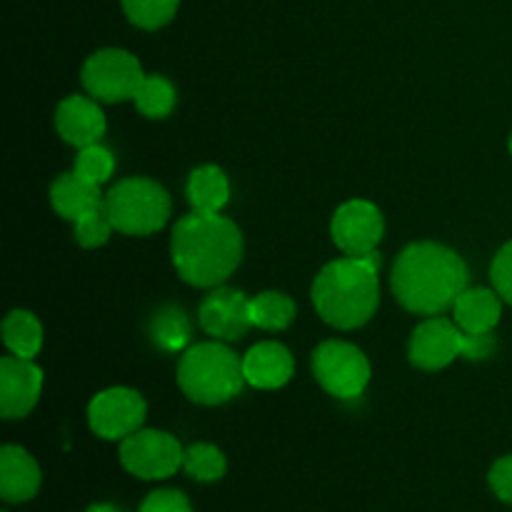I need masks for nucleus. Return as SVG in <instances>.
<instances>
[{"instance_id": "obj_32", "label": "nucleus", "mask_w": 512, "mask_h": 512, "mask_svg": "<svg viewBox=\"0 0 512 512\" xmlns=\"http://www.w3.org/2000/svg\"><path fill=\"white\" fill-rule=\"evenodd\" d=\"M85 512H120V510L113 508V505H108V503H100V505H90Z\"/></svg>"}, {"instance_id": "obj_10", "label": "nucleus", "mask_w": 512, "mask_h": 512, "mask_svg": "<svg viewBox=\"0 0 512 512\" xmlns=\"http://www.w3.org/2000/svg\"><path fill=\"white\" fill-rule=\"evenodd\" d=\"M335 245L350 258H363L373 253L385 233V223L380 210L368 200H348L340 205L330 225Z\"/></svg>"}, {"instance_id": "obj_8", "label": "nucleus", "mask_w": 512, "mask_h": 512, "mask_svg": "<svg viewBox=\"0 0 512 512\" xmlns=\"http://www.w3.org/2000/svg\"><path fill=\"white\" fill-rule=\"evenodd\" d=\"M185 450L163 430H143L120 443V463L128 473L143 480H163L183 468Z\"/></svg>"}, {"instance_id": "obj_16", "label": "nucleus", "mask_w": 512, "mask_h": 512, "mask_svg": "<svg viewBox=\"0 0 512 512\" xmlns=\"http://www.w3.org/2000/svg\"><path fill=\"white\" fill-rule=\"evenodd\" d=\"M40 488V468L23 448L5 445L0 450V495L8 503L30 500Z\"/></svg>"}, {"instance_id": "obj_11", "label": "nucleus", "mask_w": 512, "mask_h": 512, "mask_svg": "<svg viewBox=\"0 0 512 512\" xmlns=\"http://www.w3.org/2000/svg\"><path fill=\"white\" fill-rule=\"evenodd\" d=\"M465 333L448 318H430L410 338V363L420 370H443L463 355Z\"/></svg>"}, {"instance_id": "obj_12", "label": "nucleus", "mask_w": 512, "mask_h": 512, "mask_svg": "<svg viewBox=\"0 0 512 512\" xmlns=\"http://www.w3.org/2000/svg\"><path fill=\"white\" fill-rule=\"evenodd\" d=\"M43 390V370L28 358L8 355L0 360V413L5 420H20L35 408Z\"/></svg>"}, {"instance_id": "obj_30", "label": "nucleus", "mask_w": 512, "mask_h": 512, "mask_svg": "<svg viewBox=\"0 0 512 512\" xmlns=\"http://www.w3.org/2000/svg\"><path fill=\"white\" fill-rule=\"evenodd\" d=\"M490 488L500 500L512 505V455L500 458L490 470Z\"/></svg>"}, {"instance_id": "obj_3", "label": "nucleus", "mask_w": 512, "mask_h": 512, "mask_svg": "<svg viewBox=\"0 0 512 512\" xmlns=\"http://www.w3.org/2000/svg\"><path fill=\"white\" fill-rule=\"evenodd\" d=\"M313 303L320 318L333 328H360L378 310V268H373L365 258H350V255L333 260L315 278Z\"/></svg>"}, {"instance_id": "obj_2", "label": "nucleus", "mask_w": 512, "mask_h": 512, "mask_svg": "<svg viewBox=\"0 0 512 512\" xmlns=\"http://www.w3.org/2000/svg\"><path fill=\"white\" fill-rule=\"evenodd\" d=\"M393 293L405 310L438 315L453 308L468 288V265L455 250L440 243H413L398 255Z\"/></svg>"}, {"instance_id": "obj_24", "label": "nucleus", "mask_w": 512, "mask_h": 512, "mask_svg": "<svg viewBox=\"0 0 512 512\" xmlns=\"http://www.w3.org/2000/svg\"><path fill=\"white\" fill-rule=\"evenodd\" d=\"M183 470L193 480L200 483H213L225 475V455L210 443H195L185 450Z\"/></svg>"}, {"instance_id": "obj_22", "label": "nucleus", "mask_w": 512, "mask_h": 512, "mask_svg": "<svg viewBox=\"0 0 512 512\" xmlns=\"http://www.w3.org/2000/svg\"><path fill=\"white\" fill-rule=\"evenodd\" d=\"M250 315H253L255 328L285 330L295 318V303L285 293L268 290L250 300Z\"/></svg>"}, {"instance_id": "obj_19", "label": "nucleus", "mask_w": 512, "mask_h": 512, "mask_svg": "<svg viewBox=\"0 0 512 512\" xmlns=\"http://www.w3.org/2000/svg\"><path fill=\"white\" fill-rule=\"evenodd\" d=\"M188 200L193 210L220 213L230 200L228 175L215 165H200L188 178Z\"/></svg>"}, {"instance_id": "obj_29", "label": "nucleus", "mask_w": 512, "mask_h": 512, "mask_svg": "<svg viewBox=\"0 0 512 512\" xmlns=\"http://www.w3.org/2000/svg\"><path fill=\"white\" fill-rule=\"evenodd\" d=\"M140 512H193L180 490H155L140 505Z\"/></svg>"}, {"instance_id": "obj_26", "label": "nucleus", "mask_w": 512, "mask_h": 512, "mask_svg": "<svg viewBox=\"0 0 512 512\" xmlns=\"http://www.w3.org/2000/svg\"><path fill=\"white\" fill-rule=\"evenodd\" d=\"M113 170H115L113 153H110L108 148H103L100 143L88 145V148H80L78 158H75V173L95 185L105 183V180L113 175Z\"/></svg>"}, {"instance_id": "obj_21", "label": "nucleus", "mask_w": 512, "mask_h": 512, "mask_svg": "<svg viewBox=\"0 0 512 512\" xmlns=\"http://www.w3.org/2000/svg\"><path fill=\"white\" fill-rule=\"evenodd\" d=\"M150 340L158 345L165 353H178L188 345L190 340V323L185 313L175 305H165V308L155 310L148 325Z\"/></svg>"}, {"instance_id": "obj_28", "label": "nucleus", "mask_w": 512, "mask_h": 512, "mask_svg": "<svg viewBox=\"0 0 512 512\" xmlns=\"http://www.w3.org/2000/svg\"><path fill=\"white\" fill-rule=\"evenodd\" d=\"M490 278H493V285L495 290H498L500 298L512 305V240L508 245H503L500 253L495 255L493 268H490Z\"/></svg>"}, {"instance_id": "obj_1", "label": "nucleus", "mask_w": 512, "mask_h": 512, "mask_svg": "<svg viewBox=\"0 0 512 512\" xmlns=\"http://www.w3.org/2000/svg\"><path fill=\"white\" fill-rule=\"evenodd\" d=\"M173 263L180 278L195 288H215L243 260L240 228L220 213L193 210L173 230Z\"/></svg>"}, {"instance_id": "obj_20", "label": "nucleus", "mask_w": 512, "mask_h": 512, "mask_svg": "<svg viewBox=\"0 0 512 512\" xmlns=\"http://www.w3.org/2000/svg\"><path fill=\"white\" fill-rule=\"evenodd\" d=\"M3 343L18 358L33 360L43 348V325L28 310H13L3 320Z\"/></svg>"}, {"instance_id": "obj_4", "label": "nucleus", "mask_w": 512, "mask_h": 512, "mask_svg": "<svg viewBox=\"0 0 512 512\" xmlns=\"http://www.w3.org/2000/svg\"><path fill=\"white\" fill-rule=\"evenodd\" d=\"M178 385L193 403H228L245 385L243 360L225 348L223 340L193 345L178 363Z\"/></svg>"}, {"instance_id": "obj_6", "label": "nucleus", "mask_w": 512, "mask_h": 512, "mask_svg": "<svg viewBox=\"0 0 512 512\" xmlns=\"http://www.w3.org/2000/svg\"><path fill=\"white\" fill-rule=\"evenodd\" d=\"M313 373L325 393L340 400H353L370 383V363L363 350L343 340H328L313 353Z\"/></svg>"}, {"instance_id": "obj_31", "label": "nucleus", "mask_w": 512, "mask_h": 512, "mask_svg": "<svg viewBox=\"0 0 512 512\" xmlns=\"http://www.w3.org/2000/svg\"><path fill=\"white\" fill-rule=\"evenodd\" d=\"M493 350H495L493 333H483V335H468V333H465L463 358L483 360V358H488V355L493 353Z\"/></svg>"}, {"instance_id": "obj_23", "label": "nucleus", "mask_w": 512, "mask_h": 512, "mask_svg": "<svg viewBox=\"0 0 512 512\" xmlns=\"http://www.w3.org/2000/svg\"><path fill=\"white\" fill-rule=\"evenodd\" d=\"M133 100L135 108L148 118H165L175 108V88L163 75H145Z\"/></svg>"}, {"instance_id": "obj_15", "label": "nucleus", "mask_w": 512, "mask_h": 512, "mask_svg": "<svg viewBox=\"0 0 512 512\" xmlns=\"http://www.w3.org/2000/svg\"><path fill=\"white\" fill-rule=\"evenodd\" d=\"M293 355L280 343H260L243 358L245 383L260 390H278L293 378Z\"/></svg>"}, {"instance_id": "obj_13", "label": "nucleus", "mask_w": 512, "mask_h": 512, "mask_svg": "<svg viewBox=\"0 0 512 512\" xmlns=\"http://www.w3.org/2000/svg\"><path fill=\"white\" fill-rule=\"evenodd\" d=\"M200 328L215 340H238L253 328L250 300L245 293L230 288H218L200 303Z\"/></svg>"}, {"instance_id": "obj_18", "label": "nucleus", "mask_w": 512, "mask_h": 512, "mask_svg": "<svg viewBox=\"0 0 512 512\" xmlns=\"http://www.w3.org/2000/svg\"><path fill=\"white\" fill-rule=\"evenodd\" d=\"M103 195H100V185L90 183V180L80 178L78 173H65L50 188V203H53L55 213L63 215L65 220H78L83 215L93 213V210L103 208Z\"/></svg>"}, {"instance_id": "obj_5", "label": "nucleus", "mask_w": 512, "mask_h": 512, "mask_svg": "<svg viewBox=\"0 0 512 512\" xmlns=\"http://www.w3.org/2000/svg\"><path fill=\"white\" fill-rule=\"evenodd\" d=\"M103 210L120 233L150 235L168 223L170 195L150 178H125L105 195Z\"/></svg>"}, {"instance_id": "obj_17", "label": "nucleus", "mask_w": 512, "mask_h": 512, "mask_svg": "<svg viewBox=\"0 0 512 512\" xmlns=\"http://www.w3.org/2000/svg\"><path fill=\"white\" fill-rule=\"evenodd\" d=\"M503 305H500L498 290L488 288H465L453 305V320L463 333L483 335L493 333L500 323Z\"/></svg>"}, {"instance_id": "obj_9", "label": "nucleus", "mask_w": 512, "mask_h": 512, "mask_svg": "<svg viewBox=\"0 0 512 512\" xmlns=\"http://www.w3.org/2000/svg\"><path fill=\"white\" fill-rule=\"evenodd\" d=\"M143 395L130 388H110L95 395L88 408V423L105 440H125L138 433L145 420Z\"/></svg>"}, {"instance_id": "obj_27", "label": "nucleus", "mask_w": 512, "mask_h": 512, "mask_svg": "<svg viewBox=\"0 0 512 512\" xmlns=\"http://www.w3.org/2000/svg\"><path fill=\"white\" fill-rule=\"evenodd\" d=\"M113 230V223H110V218L105 215L103 208L93 210V213L75 220V240H78L83 248H98V245H105Z\"/></svg>"}, {"instance_id": "obj_14", "label": "nucleus", "mask_w": 512, "mask_h": 512, "mask_svg": "<svg viewBox=\"0 0 512 512\" xmlns=\"http://www.w3.org/2000/svg\"><path fill=\"white\" fill-rule=\"evenodd\" d=\"M55 128L65 143L75 148H88L100 143L105 135V115L95 100L85 95H70L55 110Z\"/></svg>"}, {"instance_id": "obj_7", "label": "nucleus", "mask_w": 512, "mask_h": 512, "mask_svg": "<svg viewBox=\"0 0 512 512\" xmlns=\"http://www.w3.org/2000/svg\"><path fill=\"white\" fill-rule=\"evenodd\" d=\"M145 80L138 58L128 50L105 48L90 55L83 65V85L95 100L123 103L133 100Z\"/></svg>"}, {"instance_id": "obj_33", "label": "nucleus", "mask_w": 512, "mask_h": 512, "mask_svg": "<svg viewBox=\"0 0 512 512\" xmlns=\"http://www.w3.org/2000/svg\"><path fill=\"white\" fill-rule=\"evenodd\" d=\"M510 153H512V135H510Z\"/></svg>"}, {"instance_id": "obj_25", "label": "nucleus", "mask_w": 512, "mask_h": 512, "mask_svg": "<svg viewBox=\"0 0 512 512\" xmlns=\"http://www.w3.org/2000/svg\"><path fill=\"white\" fill-rule=\"evenodd\" d=\"M180 0H123V10L133 25L143 30H158L170 23Z\"/></svg>"}]
</instances>
